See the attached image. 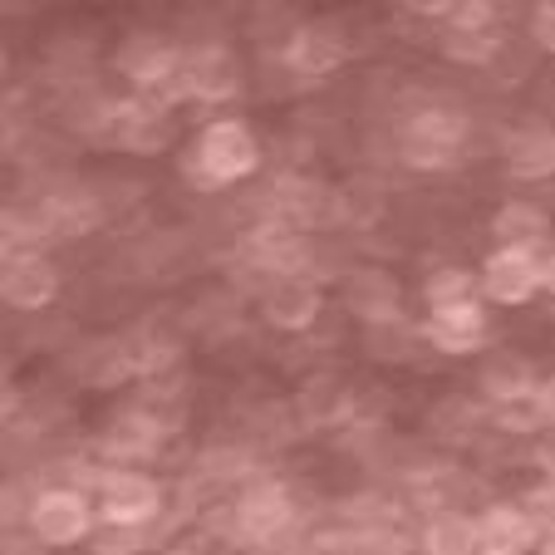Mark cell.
<instances>
[{
	"label": "cell",
	"mask_w": 555,
	"mask_h": 555,
	"mask_svg": "<svg viewBox=\"0 0 555 555\" xmlns=\"http://www.w3.org/2000/svg\"><path fill=\"white\" fill-rule=\"evenodd\" d=\"M418 339H428L442 359H467L492 339V305L477 295V300H457L428 310V320L418 325Z\"/></svg>",
	"instance_id": "obj_10"
},
{
	"label": "cell",
	"mask_w": 555,
	"mask_h": 555,
	"mask_svg": "<svg viewBox=\"0 0 555 555\" xmlns=\"http://www.w3.org/2000/svg\"><path fill=\"white\" fill-rule=\"evenodd\" d=\"M472 118L457 104H423L403 118L399 128V157L413 172H448L467 153Z\"/></svg>",
	"instance_id": "obj_2"
},
{
	"label": "cell",
	"mask_w": 555,
	"mask_h": 555,
	"mask_svg": "<svg viewBox=\"0 0 555 555\" xmlns=\"http://www.w3.org/2000/svg\"><path fill=\"white\" fill-rule=\"evenodd\" d=\"M345 310L354 314L364 330L403 325V285L384 266H354L345 275Z\"/></svg>",
	"instance_id": "obj_14"
},
{
	"label": "cell",
	"mask_w": 555,
	"mask_h": 555,
	"mask_svg": "<svg viewBox=\"0 0 555 555\" xmlns=\"http://www.w3.org/2000/svg\"><path fill=\"white\" fill-rule=\"evenodd\" d=\"M535 384H541V374H535V364L526 354H496L482 364V399L492 403V409L531 399Z\"/></svg>",
	"instance_id": "obj_21"
},
{
	"label": "cell",
	"mask_w": 555,
	"mask_h": 555,
	"mask_svg": "<svg viewBox=\"0 0 555 555\" xmlns=\"http://www.w3.org/2000/svg\"><path fill=\"white\" fill-rule=\"evenodd\" d=\"M423 555H477V516L433 512L423 526Z\"/></svg>",
	"instance_id": "obj_22"
},
{
	"label": "cell",
	"mask_w": 555,
	"mask_h": 555,
	"mask_svg": "<svg viewBox=\"0 0 555 555\" xmlns=\"http://www.w3.org/2000/svg\"><path fill=\"white\" fill-rule=\"evenodd\" d=\"M442 30H452V35H496L502 30V5H496V0H452Z\"/></svg>",
	"instance_id": "obj_25"
},
{
	"label": "cell",
	"mask_w": 555,
	"mask_h": 555,
	"mask_svg": "<svg viewBox=\"0 0 555 555\" xmlns=\"http://www.w3.org/2000/svg\"><path fill=\"white\" fill-rule=\"evenodd\" d=\"M5 69H11V54H5V44H0V79H5Z\"/></svg>",
	"instance_id": "obj_31"
},
{
	"label": "cell",
	"mask_w": 555,
	"mask_h": 555,
	"mask_svg": "<svg viewBox=\"0 0 555 555\" xmlns=\"http://www.w3.org/2000/svg\"><path fill=\"white\" fill-rule=\"evenodd\" d=\"M487 231H492L496 246H512V251H535V256L555 242L551 211H545L541 202H526V197L502 202V207L492 211V221H487Z\"/></svg>",
	"instance_id": "obj_19"
},
{
	"label": "cell",
	"mask_w": 555,
	"mask_h": 555,
	"mask_svg": "<svg viewBox=\"0 0 555 555\" xmlns=\"http://www.w3.org/2000/svg\"><path fill=\"white\" fill-rule=\"evenodd\" d=\"M526 35L541 54H555V0H535L526 15Z\"/></svg>",
	"instance_id": "obj_28"
},
{
	"label": "cell",
	"mask_w": 555,
	"mask_h": 555,
	"mask_svg": "<svg viewBox=\"0 0 555 555\" xmlns=\"http://www.w3.org/2000/svg\"><path fill=\"white\" fill-rule=\"evenodd\" d=\"M99 526L114 531H147L163 512V482L143 467H104L99 472V496H94Z\"/></svg>",
	"instance_id": "obj_5"
},
{
	"label": "cell",
	"mask_w": 555,
	"mask_h": 555,
	"mask_svg": "<svg viewBox=\"0 0 555 555\" xmlns=\"http://www.w3.org/2000/svg\"><path fill=\"white\" fill-rule=\"evenodd\" d=\"M246 85V64L236 54V44L227 40H207V44H188V60H182V74L172 85L168 104H231Z\"/></svg>",
	"instance_id": "obj_4"
},
{
	"label": "cell",
	"mask_w": 555,
	"mask_h": 555,
	"mask_svg": "<svg viewBox=\"0 0 555 555\" xmlns=\"http://www.w3.org/2000/svg\"><path fill=\"white\" fill-rule=\"evenodd\" d=\"M541 291L555 295V242L541 251Z\"/></svg>",
	"instance_id": "obj_30"
},
{
	"label": "cell",
	"mask_w": 555,
	"mask_h": 555,
	"mask_svg": "<svg viewBox=\"0 0 555 555\" xmlns=\"http://www.w3.org/2000/svg\"><path fill=\"white\" fill-rule=\"evenodd\" d=\"M354 54L349 44V30L335 21V15H314V21H295L291 40L281 44V64L300 79H330L339 74Z\"/></svg>",
	"instance_id": "obj_6"
},
{
	"label": "cell",
	"mask_w": 555,
	"mask_h": 555,
	"mask_svg": "<svg viewBox=\"0 0 555 555\" xmlns=\"http://www.w3.org/2000/svg\"><path fill=\"white\" fill-rule=\"evenodd\" d=\"M261 163H266V143L251 128V118L217 114L211 124H202L197 133H192L178 168L192 192H227V188H236V182L256 178Z\"/></svg>",
	"instance_id": "obj_1"
},
{
	"label": "cell",
	"mask_w": 555,
	"mask_h": 555,
	"mask_svg": "<svg viewBox=\"0 0 555 555\" xmlns=\"http://www.w3.org/2000/svg\"><path fill=\"white\" fill-rule=\"evenodd\" d=\"M256 305H261V320L275 335H305L325 314V291L310 275H275V281H266Z\"/></svg>",
	"instance_id": "obj_12"
},
{
	"label": "cell",
	"mask_w": 555,
	"mask_h": 555,
	"mask_svg": "<svg viewBox=\"0 0 555 555\" xmlns=\"http://www.w3.org/2000/svg\"><path fill=\"white\" fill-rule=\"evenodd\" d=\"M535 403H541L545 428H555V374H541V384H535Z\"/></svg>",
	"instance_id": "obj_29"
},
{
	"label": "cell",
	"mask_w": 555,
	"mask_h": 555,
	"mask_svg": "<svg viewBox=\"0 0 555 555\" xmlns=\"http://www.w3.org/2000/svg\"><path fill=\"white\" fill-rule=\"evenodd\" d=\"M163 555H192V551H182V545H172V551H163Z\"/></svg>",
	"instance_id": "obj_32"
},
{
	"label": "cell",
	"mask_w": 555,
	"mask_h": 555,
	"mask_svg": "<svg viewBox=\"0 0 555 555\" xmlns=\"http://www.w3.org/2000/svg\"><path fill=\"white\" fill-rule=\"evenodd\" d=\"M182 60H188V44H182L178 35L157 30V25L128 30L114 50V69L133 85V94H163V99H168L172 85H178Z\"/></svg>",
	"instance_id": "obj_3"
},
{
	"label": "cell",
	"mask_w": 555,
	"mask_h": 555,
	"mask_svg": "<svg viewBox=\"0 0 555 555\" xmlns=\"http://www.w3.org/2000/svg\"><path fill=\"white\" fill-rule=\"evenodd\" d=\"M60 291H64V275L44 251H11L0 261V300L11 310L35 314L60 300Z\"/></svg>",
	"instance_id": "obj_13"
},
{
	"label": "cell",
	"mask_w": 555,
	"mask_h": 555,
	"mask_svg": "<svg viewBox=\"0 0 555 555\" xmlns=\"http://www.w3.org/2000/svg\"><path fill=\"white\" fill-rule=\"evenodd\" d=\"M94 526H99V512H94V502H89V492H79V487H44L30 502L35 541L54 545V551L85 545L89 535H94Z\"/></svg>",
	"instance_id": "obj_7"
},
{
	"label": "cell",
	"mask_w": 555,
	"mask_h": 555,
	"mask_svg": "<svg viewBox=\"0 0 555 555\" xmlns=\"http://www.w3.org/2000/svg\"><path fill=\"white\" fill-rule=\"evenodd\" d=\"M275 197H281V221L295 231L300 227H335V221L345 217V202L314 178H285L281 188H275Z\"/></svg>",
	"instance_id": "obj_20"
},
{
	"label": "cell",
	"mask_w": 555,
	"mask_h": 555,
	"mask_svg": "<svg viewBox=\"0 0 555 555\" xmlns=\"http://www.w3.org/2000/svg\"><path fill=\"white\" fill-rule=\"evenodd\" d=\"M442 60H452V64H496V54L506 50L502 44V30L496 35H452V30H442Z\"/></svg>",
	"instance_id": "obj_26"
},
{
	"label": "cell",
	"mask_w": 555,
	"mask_h": 555,
	"mask_svg": "<svg viewBox=\"0 0 555 555\" xmlns=\"http://www.w3.org/2000/svg\"><path fill=\"white\" fill-rule=\"evenodd\" d=\"M242 251L256 271H266V281H275V275H305V266H310V242L295 227H285L281 217L246 231Z\"/></svg>",
	"instance_id": "obj_17"
},
{
	"label": "cell",
	"mask_w": 555,
	"mask_h": 555,
	"mask_svg": "<svg viewBox=\"0 0 555 555\" xmlns=\"http://www.w3.org/2000/svg\"><path fill=\"white\" fill-rule=\"evenodd\" d=\"M163 438H168V423L153 409L133 403V409H118L99 428V452H104L108 467H143V462H153L163 452Z\"/></svg>",
	"instance_id": "obj_11"
},
{
	"label": "cell",
	"mask_w": 555,
	"mask_h": 555,
	"mask_svg": "<svg viewBox=\"0 0 555 555\" xmlns=\"http://www.w3.org/2000/svg\"><path fill=\"white\" fill-rule=\"evenodd\" d=\"M477 295L502 310H521L541 291V256L535 251H512V246H492L477 266Z\"/></svg>",
	"instance_id": "obj_8"
},
{
	"label": "cell",
	"mask_w": 555,
	"mask_h": 555,
	"mask_svg": "<svg viewBox=\"0 0 555 555\" xmlns=\"http://www.w3.org/2000/svg\"><path fill=\"white\" fill-rule=\"evenodd\" d=\"M492 423L502 433H512V438H535V433H545V418H541V403L531 399H516V403H502V409H492Z\"/></svg>",
	"instance_id": "obj_27"
},
{
	"label": "cell",
	"mask_w": 555,
	"mask_h": 555,
	"mask_svg": "<svg viewBox=\"0 0 555 555\" xmlns=\"http://www.w3.org/2000/svg\"><path fill=\"white\" fill-rule=\"evenodd\" d=\"M349 409H354V403H349V384H345V378L320 374V378H310V384L300 388L305 423H320V428H330V423H339Z\"/></svg>",
	"instance_id": "obj_23"
},
{
	"label": "cell",
	"mask_w": 555,
	"mask_h": 555,
	"mask_svg": "<svg viewBox=\"0 0 555 555\" xmlns=\"http://www.w3.org/2000/svg\"><path fill=\"white\" fill-rule=\"evenodd\" d=\"M502 163L516 182H551L555 178V124L545 118H526L506 133Z\"/></svg>",
	"instance_id": "obj_18"
},
{
	"label": "cell",
	"mask_w": 555,
	"mask_h": 555,
	"mask_svg": "<svg viewBox=\"0 0 555 555\" xmlns=\"http://www.w3.org/2000/svg\"><path fill=\"white\" fill-rule=\"evenodd\" d=\"M108 133L124 153L153 157L172 143V104L163 94H128L108 104Z\"/></svg>",
	"instance_id": "obj_9"
},
{
	"label": "cell",
	"mask_w": 555,
	"mask_h": 555,
	"mask_svg": "<svg viewBox=\"0 0 555 555\" xmlns=\"http://www.w3.org/2000/svg\"><path fill=\"white\" fill-rule=\"evenodd\" d=\"M457 300H477V271L472 266H433L423 275V305L442 310V305H457Z\"/></svg>",
	"instance_id": "obj_24"
},
{
	"label": "cell",
	"mask_w": 555,
	"mask_h": 555,
	"mask_svg": "<svg viewBox=\"0 0 555 555\" xmlns=\"http://www.w3.org/2000/svg\"><path fill=\"white\" fill-rule=\"evenodd\" d=\"M291 516H295V502L281 477H256V482H246L242 496H236V531H242L246 541H271V535H281L285 526H291Z\"/></svg>",
	"instance_id": "obj_16"
},
{
	"label": "cell",
	"mask_w": 555,
	"mask_h": 555,
	"mask_svg": "<svg viewBox=\"0 0 555 555\" xmlns=\"http://www.w3.org/2000/svg\"><path fill=\"white\" fill-rule=\"evenodd\" d=\"M541 535V516L526 502H492L477 516V555H531Z\"/></svg>",
	"instance_id": "obj_15"
}]
</instances>
